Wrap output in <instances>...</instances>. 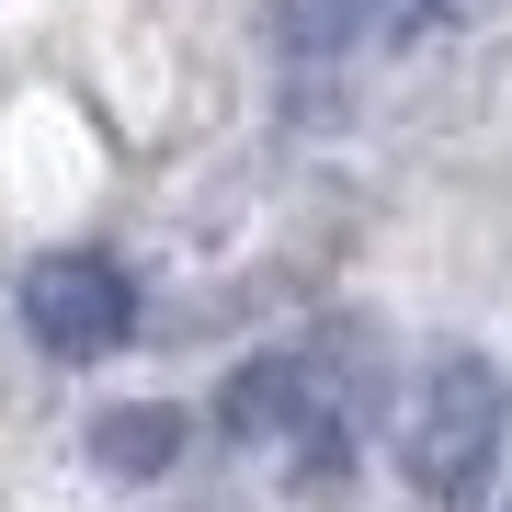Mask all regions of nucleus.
Instances as JSON below:
<instances>
[{
    "mask_svg": "<svg viewBox=\"0 0 512 512\" xmlns=\"http://www.w3.org/2000/svg\"><path fill=\"white\" fill-rule=\"evenodd\" d=\"M501 433H512V376H501V365H478V353H444V365L410 387L399 467H410V490H421V501L467 512L478 490H490V467H501Z\"/></svg>",
    "mask_w": 512,
    "mask_h": 512,
    "instance_id": "nucleus-1",
    "label": "nucleus"
},
{
    "mask_svg": "<svg viewBox=\"0 0 512 512\" xmlns=\"http://www.w3.org/2000/svg\"><path fill=\"white\" fill-rule=\"evenodd\" d=\"M217 421L239 444H274L296 478H330L353 456V376H342V353H262V365H239Z\"/></svg>",
    "mask_w": 512,
    "mask_h": 512,
    "instance_id": "nucleus-2",
    "label": "nucleus"
},
{
    "mask_svg": "<svg viewBox=\"0 0 512 512\" xmlns=\"http://www.w3.org/2000/svg\"><path fill=\"white\" fill-rule=\"evenodd\" d=\"M23 330L46 353H69V365H92V353H114L137 330V285L114 262H92V251H57V262L23 274Z\"/></svg>",
    "mask_w": 512,
    "mask_h": 512,
    "instance_id": "nucleus-3",
    "label": "nucleus"
},
{
    "mask_svg": "<svg viewBox=\"0 0 512 512\" xmlns=\"http://www.w3.org/2000/svg\"><path fill=\"white\" fill-rule=\"evenodd\" d=\"M444 0H308V23H296V46H399L421 35Z\"/></svg>",
    "mask_w": 512,
    "mask_h": 512,
    "instance_id": "nucleus-4",
    "label": "nucleus"
},
{
    "mask_svg": "<svg viewBox=\"0 0 512 512\" xmlns=\"http://www.w3.org/2000/svg\"><path fill=\"white\" fill-rule=\"evenodd\" d=\"M171 444H183V421H171V410H114V421H92V456H103L114 478H148Z\"/></svg>",
    "mask_w": 512,
    "mask_h": 512,
    "instance_id": "nucleus-5",
    "label": "nucleus"
}]
</instances>
